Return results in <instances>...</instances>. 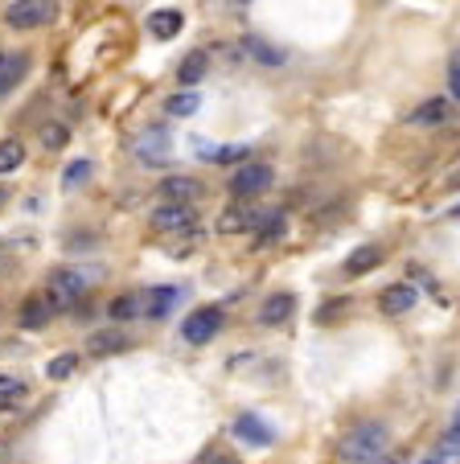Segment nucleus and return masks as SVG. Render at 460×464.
Segmentation results:
<instances>
[{"label": "nucleus", "mask_w": 460, "mask_h": 464, "mask_svg": "<svg viewBox=\"0 0 460 464\" xmlns=\"http://www.w3.org/2000/svg\"><path fill=\"white\" fill-rule=\"evenodd\" d=\"M169 149H173V140H169V131L165 128H148L144 136L136 140V157L144 160V165H165L169 160Z\"/></svg>", "instance_id": "nucleus-8"}, {"label": "nucleus", "mask_w": 460, "mask_h": 464, "mask_svg": "<svg viewBox=\"0 0 460 464\" xmlns=\"http://www.w3.org/2000/svg\"><path fill=\"white\" fill-rule=\"evenodd\" d=\"M448 185H452V189H456V185H460V173H456V177H452V181H448Z\"/></svg>", "instance_id": "nucleus-37"}, {"label": "nucleus", "mask_w": 460, "mask_h": 464, "mask_svg": "<svg viewBox=\"0 0 460 464\" xmlns=\"http://www.w3.org/2000/svg\"><path fill=\"white\" fill-rule=\"evenodd\" d=\"M177 304H181V288H173V284H165V288H152V292H148V316H152V321L169 316Z\"/></svg>", "instance_id": "nucleus-19"}, {"label": "nucleus", "mask_w": 460, "mask_h": 464, "mask_svg": "<svg viewBox=\"0 0 460 464\" xmlns=\"http://www.w3.org/2000/svg\"><path fill=\"white\" fill-rule=\"evenodd\" d=\"M185 25L181 9H157V13H148V34L157 37V42H169V37H177Z\"/></svg>", "instance_id": "nucleus-15"}, {"label": "nucleus", "mask_w": 460, "mask_h": 464, "mask_svg": "<svg viewBox=\"0 0 460 464\" xmlns=\"http://www.w3.org/2000/svg\"><path fill=\"white\" fill-rule=\"evenodd\" d=\"M292 313H296V300L288 296V292H276V296L263 300V308H259V324H268V329H271V324H284Z\"/></svg>", "instance_id": "nucleus-18"}, {"label": "nucleus", "mask_w": 460, "mask_h": 464, "mask_svg": "<svg viewBox=\"0 0 460 464\" xmlns=\"http://www.w3.org/2000/svg\"><path fill=\"white\" fill-rule=\"evenodd\" d=\"M452 115H456L452 99H427V103H419L416 111L407 115V123L411 128H440V123H448Z\"/></svg>", "instance_id": "nucleus-9"}, {"label": "nucleus", "mask_w": 460, "mask_h": 464, "mask_svg": "<svg viewBox=\"0 0 460 464\" xmlns=\"http://www.w3.org/2000/svg\"><path fill=\"white\" fill-rule=\"evenodd\" d=\"M37 136H42V149L58 152V149H66L70 128H66V123H58V120H50V123H42V128H37Z\"/></svg>", "instance_id": "nucleus-27"}, {"label": "nucleus", "mask_w": 460, "mask_h": 464, "mask_svg": "<svg viewBox=\"0 0 460 464\" xmlns=\"http://www.w3.org/2000/svg\"><path fill=\"white\" fill-rule=\"evenodd\" d=\"M416 300H419V292L411 288V284H391V288H382L378 308L387 316H403V313H411V308H416Z\"/></svg>", "instance_id": "nucleus-10"}, {"label": "nucleus", "mask_w": 460, "mask_h": 464, "mask_svg": "<svg viewBox=\"0 0 460 464\" xmlns=\"http://www.w3.org/2000/svg\"><path fill=\"white\" fill-rule=\"evenodd\" d=\"M74 370H79V353H58V358H50V366H45V378L62 382V378H70Z\"/></svg>", "instance_id": "nucleus-30"}, {"label": "nucleus", "mask_w": 460, "mask_h": 464, "mask_svg": "<svg viewBox=\"0 0 460 464\" xmlns=\"http://www.w3.org/2000/svg\"><path fill=\"white\" fill-rule=\"evenodd\" d=\"M235 436L243 440V444H255V448H268L271 440H276V431L268 428V423L259 420V415H251V411H243L235 420Z\"/></svg>", "instance_id": "nucleus-12"}, {"label": "nucleus", "mask_w": 460, "mask_h": 464, "mask_svg": "<svg viewBox=\"0 0 460 464\" xmlns=\"http://www.w3.org/2000/svg\"><path fill=\"white\" fill-rule=\"evenodd\" d=\"M214 464H239V460H235V456H218Z\"/></svg>", "instance_id": "nucleus-35"}, {"label": "nucleus", "mask_w": 460, "mask_h": 464, "mask_svg": "<svg viewBox=\"0 0 460 464\" xmlns=\"http://www.w3.org/2000/svg\"><path fill=\"white\" fill-rule=\"evenodd\" d=\"M284 235V218L279 214H271V218H263V230H259V243H271V238Z\"/></svg>", "instance_id": "nucleus-32"}, {"label": "nucleus", "mask_w": 460, "mask_h": 464, "mask_svg": "<svg viewBox=\"0 0 460 464\" xmlns=\"http://www.w3.org/2000/svg\"><path fill=\"white\" fill-rule=\"evenodd\" d=\"M243 50L251 53L259 66H284V50H279V45H271V42H263V37H247Z\"/></svg>", "instance_id": "nucleus-25"}, {"label": "nucleus", "mask_w": 460, "mask_h": 464, "mask_svg": "<svg viewBox=\"0 0 460 464\" xmlns=\"http://www.w3.org/2000/svg\"><path fill=\"white\" fill-rule=\"evenodd\" d=\"M152 230L157 235H181V230H190V227H198V210L193 206H177V202H161L157 210H152Z\"/></svg>", "instance_id": "nucleus-5"}, {"label": "nucleus", "mask_w": 460, "mask_h": 464, "mask_svg": "<svg viewBox=\"0 0 460 464\" xmlns=\"http://www.w3.org/2000/svg\"><path fill=\"white\" fill-rule=\"evenodd\" d=\"M21 160H25V144H21L17 136H9V140L0 144V173H5V177L17 173Z\"/></svg>", "instance_id": "nucleus-26"}, {"label": "nucleus", "mask_w": 460, "mask_h": 464, "mask_svg": "<svg viewBox=\"0 0 460 464\" xmlns=\"http://www.w3.org/2000/svg\"><path fill=\"white\" fill-rule=\"evenodd\" d=\"M259 222L263 214L251 202H235L218 214V235H251V230H259Z\"/></svg>", "instance_id": "nucleus-7"}, {"label": "nucleus", "mask_w": 460, "mask_h": 464, "mask_svg": "<svg viewBox=\"0 0 460 464\" xmlns=\"http://www.w3.org/2000/svg\"><path fill=\"white\" fill-rule=\"evenodd\" d=\"M54 21V0H13L5 9V25L9 29H42Z\"/></svg>", "instance_id": "nucleus-3"}, {"label": "nucleus", "mask_w": 460, "mask_h": 464, "mask_svg": "<svg viewBox=\"0 0 460 464\" xmlns=\"http://www.w3.org/2000/svg\"><path fill=\"white\" fill-rule=\"evenodd\" d=\"M198 193H201V181H193V177H185V173H173V177H165V181H161V198H165V202L190 206Z\"/></svg>", "instance_id": "nucleus-13"}, {"label": "nucleus", "mask_w": 460, "mask_h": 464, "mask_svg": "<svg viewBox=\"0 0 460 464\" xmlns=\"http://www.w3.org/2000/svg\"><path fill=\"white\" fill-rule=\"evenodd\" d=\"M25 71H29V58L21 50H9L5 58H0V91H5V95L17 91L21 79H25Z\"/></svg>", "instance_id": "nucleus-14"}, {"label": "nucleus", "mask_w": 460, "mask_h": 464, "mask_svg": "<svg viewBox=\"0 0 460 464\" xmlns=\"http://www.w3.org/2000/svg\"><path fill=\"white\" fill-rule=\"evenodd\" d=\"M201 243H206V230H201V227H190V230H181V235L169 238V255H173V259H190V255L198 251Z\"/></svg>", "instance_id": "nucleus-23"}, {"label": "nucleus", "mask_w": 460, "mask_h": 464, "mask_svg": "<svg viewBox=\"0 0 460 464\" xmlns=\"http://www.w3.org/2000/svg\"><path fill=\"white\" fill-rule=\"evenodd\" d=\"M218 329H222V308H218V304L193 308V313L181 321V337H185L190 345H206V342H214Z\"/></svg>", "instance_id": "nucleus-4"}, {"label": "nucleus", "mask_w": 460, "mask_h": 464, "mask_svg": "<svg viewBox=\"0 0 460 464\" xmlns=\"http://www.w3.org/2000/svg\"><path fill=\"white\" fill-rule=\"evenodd\" d=\"M387 444H391V431L378 420H362L338 440V460L341 464H378L387 456Z\"/></svg>", "instance_id": "nucleus-1"}, {"label": "nucleus", "mask_w": 460, "mask_h": 464, "mask_svg": "<svg viewBox=\"0 0 460 464\" xmlns=\"http://www.w3.org/2000/svg\"><path fill=\"white\" fill-rule=\"evenodd\" d=\"M50 316H54V304H50V296H29L25 304H21L17 321L25 324V329H45V324H50Z\"/></svg>", "instance_id": "nucleus-17"}, {"label": "nucleus", "mask_w": 460, "mask_h": 464, "mask_svg": "<svg viewBox=\"0 0 460 464\" xmlns=\"http://www.w3.org/2000/svg\"><path fill=\"white\" fill-rule=\"evenodd\" d=\"M21 399H25V382H21L17 374H5V378H0V407L9 411V407H17Z\"/></svg>", "instance_id": "nucleus-29"}, {"label": "nucleus", "mask_w": 460, "mask_h": 464, "mask_svg": "<svg viewBox=\"0 0 460 464\" xmlns=\"http://www.w3.org/2000/svg\"><path fill=\"white\" fill-rule=\"evenodd\" d=\"M91 173H95L91 160H74V165H66V173H62V185H66V189H79V185L91 181Z\"/></svg>", "instance_id": "nucleus-31"}, {"label": "nucleus", "mask_w": 460, "mask_h": 464, "mask_svg": "<svg viewBox=\"0 0 460 464\" xmlns=\"http://www.w3.org/2000/svg\"><path fill=\"white\" fill-rule=\"evenodd\" d=\"M378 263H382V251L366 243V246H357V251L346 259V276H366V272H374Z\"/></svg>", "instance_id": "nucleus-24"}, {"label": "nucleus", "mask_w": 460, "mask_h": 464, "mask_svg": "<svg viewBox=\"0 0 460 464\" xmlns=\"http://www.w3.org/2000/svg\"><path fill=\"white\" fill-rule=\"evenodd\" d=\"M263 189H271V169L259 165V160H251V165H239L235 177H230V193L235 198H259Z\"/></svg>", "instance_id": "nucleus-6"}, {"label": "nucleus", "mask_w": 460, "mask_h": 464, "mask_svg": "<svg viewBox=\"0 0 460 464\" xmlns=\"http://www.w3.org/2000/svg\"><path fill=\"white\" fill-rule=\"evenodd\" d=\"M452 95H460V58L452 62Z\"/></svg>", "instance_id": "nucleus-33"}, {"label": "nucleus", "mask_w": 460, "mask_h": 464, "mask_svg": "<svg viewBox=\"0 0 460 464\" xmlns=\"http://www.w3.org/2000/svg\"><path fill=\"white\" fill-rule=\"evenodd\" d=\"M83 292H87V276L79 267H58L45 280V296H50L54 308H74L83 300Z\"/></svg>", "instance_id": "nucleus-2"}, {"label": "nucleus", "mask_w": 460, "mask_h": 464, "mask_svg": "<svg viewBox=\"0 0 460 464\" xmlns=\"http://www.w3.org/2000/svg\"><path fill=\"white\" fill-rule=\"evenodd\" d=\"M419 464H460V431L448 428V436H444Z\"/></svg>", "instance_id": "nucleus-20"}, {"label": "nucleus", "mask_w": 460, "mask_h": 464, "mask_svg": "<svg viewBox=\"0 0 460 464\" xmlns=\"http://www.w3.org/2000/svg\"><path fill=\"white\" fill-rule=\"evenodd\" d=\"M378 464H407V460H403V456H382Z\"/></svg>", "instance_id": "nucleus-34"}, {"label": "nucleus", "mask_w": 460, "mask_h": 464, "mask_svg": "<svg viewBox=\"0 0 460 464\" xmlns=\"http://www.w3.org/2000/svg\"><path fill=\"white\" fill-rule=\"evenodd\" d=\"M452 428H456V431H460V407H456V420H452Z\"/></svg>", "instance_id": "nucleus-36"}, {"label": "nucleus", "mask_w": 460, "mask_h": 464, "mask_svg": "<svg viewBox=\"0 0 460 464\" xmlns=\"http://www.w3.org/2000/svg\"><path fill=\"white\" fill-rule=\"evenodd\" d=\"M148 316V296H140V292H128V296H115L112 308H107V316L112 321H132V316Z\"/></svg>", "instance_id": "nucleus-21"}, {"label": "nucleus", "mask_w": 460, "mask_h": 464, "mask_svg": "<svg viewBox=\"0 0 460 464\" xmlns=\"http://www.w3.org/2000/svg\"><path fill=\"white\" fill-rule=\"evenodd\" d=\"M132 345V337L123 329H99V334L87 337V353L91 358H112V353H123Z\"/></svg>", "instance_id": "nucleus-11"}, {"label": "nucleus", "mask_w": 460, "mask_h": 464, "mask_svg": "<svg viewBox=\"0 0 460 464\" xmlns=\"http://www.w3.org/2000/svg\"><path fill=\"white\" fill-rule=\"evenodd\" d=\"M206 71H210L206 50H193V53H185V62L177 66V79H181V87H193V82L206 79Z\"/></svg>", "instance_id": "nucleus-22"}, {"label": "nucleus", "mask_w": 460, "mask_h": 464, "mask_svg": "<svg viewBox=\"0 0 460 464\" xmlns=\"http://www.w3.org/2000/svg\"><path fill=\"white\" fill-rule=\"evenodd\" d=\"M198 103H201V99L193 95V91H177V95H169V99H165V111H169V115H177V120H185V115L198 111Z\"/></svg>", "instance_id": "nucleus-28"}, {"label": "nucleus", "mask_w": 460, "mask_h": 464, "mask_svg": "<svg viewBox=\"0 0 460 464\" xmlns=\"http://www.w3.org/2000/svg\"><path fill=\"white\" fill-rule=\"evenodd\" d=\"M193 152H198V160H210V165H230V160L247 157V144H201V140H193Z\"/></svg>", "instance_id": "nucleus-16"}]
</instances>
